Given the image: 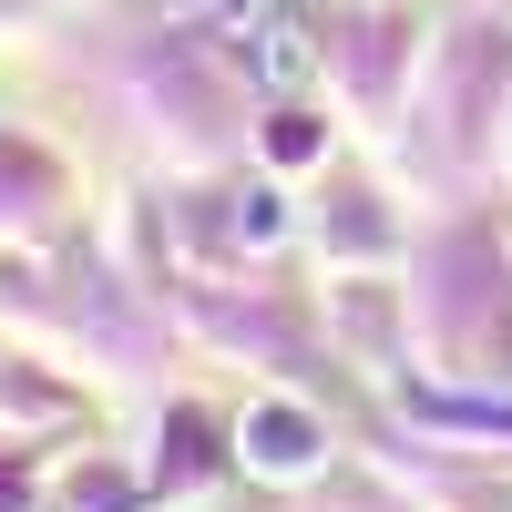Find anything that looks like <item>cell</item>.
<instances>
[{
	"instance_id": "obj_2",
	"label": "cell",
	"mask_w": 512,
	"mask_h": 512,
	"mask_svg": "<svg viewBox=\"0 0 512 512\" xmlns=\"http://www.w3.org/2000/svg\"><path fill=\"white\" fill-rule=\"evenodd\" d=\"M246 62L267 72L277 93H297V82L318 72V52H308V31H297V21H256V52H246Z\"/></svg>"
},
{
	"instance_id": "obj_1",
	"label": "cell",
	"mask_w": 512,
	"mask_h": 512,
	"mask_svg": "<svg viewBox=\"0 0 512 512\" xmlns=\"http://www.w3.org/2000/svg\"><path fill=\"white\" fill-rule=\"evenodd\" d=\"M318 420L308 410H287V400H267V410H246V461L256 472H277V482H297V472H318Z\"/></svg>"
},
{
	"instance_id": "obj_3",
	"label": "cell",
	"mask_w": 512,
	"mask_h": 512,
	"mask_svg": "<svg viewBox=\"0 0 512 512\" xmlns=\"http://www.w3.org/2000/svg\"><path fill=\"white\" fill-rule=\"evenodd\" d=\"M236 236H246V246H277V236H287V195H277V185H256V195L236 205Z\"/></svg>"
}]
</instances>
